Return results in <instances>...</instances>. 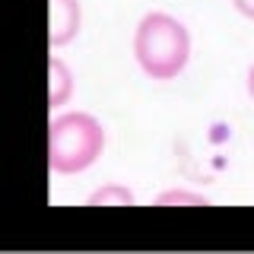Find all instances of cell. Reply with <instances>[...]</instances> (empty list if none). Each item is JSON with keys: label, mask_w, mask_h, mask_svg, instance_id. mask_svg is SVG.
Listing matches in <instances>:
<instances>
[{"label": "cell", "mask_w": 254, "mask_h": 254, "mask_svg": "<svg viewBox=\"0 0 254 254\" xmlns=\"http://www.w3.org/2000/svg\"><path fill=\"white\" fill-rule=\"evenodd\" d=\"M89 206H133V194L121 185H105L95 194H89Z\"/></svg>", "instance_id": "cell-5"}, {"label": "cell", "mask_w": 254, "mask_h": 254, "mask_svg": "<svg viewBox=\"0 0 254 254\" xmlns=\"http://www.w3.org/2000/svg\"><path fill=\"white\" fill-rule=\"evenodd\" d=\"M248 95H251V102H254V64H251V70H248Z\"/></svg>", "instance_id": "cell-8"}, {"label": "cell", "mask_w": 254, "mask_h": 254, "mask_svg": "<svg viewBox=\"0 0 254 254\" xmlns=\"http://www.w3.org/2000/svg\"><path fill=\"white\" fill-rule=\"evenodd\" d=\"M73 70L67 67L61 58H51V105H67V99H73Z\"/></svg>", "instance_id": "cell-4"}, {"label": "cell", "mask_w": 254, "mask_h": 254, "mask_svg": "<svg viewBox=\"0 0 254 254\" xmlns=\"http://www.w3.org/2000/svg\"><path fill=\"white\" fill-rule=\"evenodd\" d=\"M232 6L245 16V19H254V0H232Z\"/></svg>", "instance_id": "cell-7"}, {"label": "cell", "mask_w": 254, "mask_h": 254, "mask_svg": "<svg viewBox=\"0 0 254 254\" xmlns=\"http://www.w3.org/2000/svg\"><path fill=\"white\" fill-rule=\"evenodd\" d=\"M133 58L149 79H175L190 61V35L169 13H146L133 32Z\"/></svg>", "instance_id": "cell-1"}, {"label": "cell", "mask_w": 254, "mask_h": 254, "mask_svg": "<svg viewBox=\"0 0 254 254\" xmlns=\"http://www.w3.org/2000/svg\"><path fill=\"white\" fill-rule=\"evenodd\" d=\"M83 26V10L79 0H51V45H70L79 35Z\"/></svg>", "instance_id": "cell-3"}, {"label": "cell", "mask_w": 254, "mask_h": 254, "mask_svg": "<svg viewBox=\"0 0 254 254\" xmlns=\"http://www.w3.org/2000/svg\"><path fill=\"white\" fill-rule=\"evenodd\" d=\"M156 206H206V197L190 190H165L156 197Z\"/></svg>", "instance_id": "cell-6"}, {"label": "cell", "mask_w": 254, "mask_h": 254, "mask_svg": "<svg viewBox=\"0 0 254 254\" xmlns=\"http://www.w3.org/2000/svg\"><path fill=\"white\" fill-rule=\"evenodd\" d=\"M105 149V127L86 111H70L51 121L48 130V162L58 175L86 172Z\"/></svg>", "instance_id": "cell-2"}]
</instances>
